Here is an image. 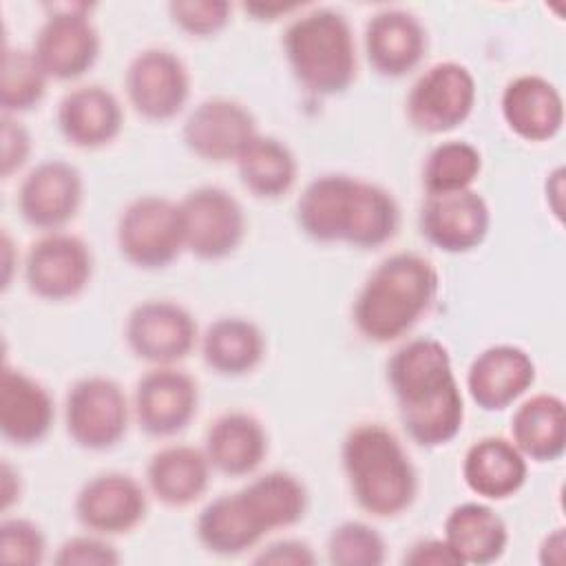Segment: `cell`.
<instances>
[{
  "label": "cell",
  "mask_w": 566,
  "mask_h": 566,
  "mask_svg": "<svg viewBox=\"0 0 566 566\" xmlns=\"http://www.w3.org/2000/svg\"><path fill=\"white\" fill-rule=\"evenodd\" d=\"M239 179L259 199H279L292 190L298 164L290 146L272 135L256 133L234 159Z\"/></svg>",
  "instance_id": "4dcf8cb0"
},
{
  "label": "cell",
  "mask_w": 566,
  "mask_h": 566,
  "mask_svg": "<svg viewBox=\"0 0 566 566\" xmlns=\"http://www.w3.org/2000/svg\"><path fill=\"white\" fill-rule=\"evenodd\" d=\"M93 276V252L77 234L55 230L31 243L24 256V281L42 301L62 303L80 296Z\"/></svg>",
  "instance_id": "8fae6325"
},
{
  "label": "cell",
  "mask_w": 566,
  "mask_h": 566,
  "mask_svg": "<svg viewBox=\"0 0 566 566\" xmlns=\"http://www.w3.org/2000/svg\"><path fill=\"white\" fill-rule=\"evenodd\" d=\"M528 475V460L502 436H484L475 440L462 460V478L471 493L482 500L497 502L515 495Z\"/></svg>",
  "instance_id": "484cf974"
},
{
  "label": "cell",
  "mask_w": 566,
  "mask_h": 566,
  "mask_svg": "<svg viewBox=\"0 0 566 566\" xmlns=\"http://www.w3.org/2000/svg\"><path fill=\"white\" fill-rule=\"evenodd\" d=\"M119 254L139 270L168 268L184 248L179 201L142 195L124 206L115 226Z\"/></svg>",
  "instance_id": "8992f818"
},
{
  "label": "cell",
  "mask_w": 566,
  "mask_h": 566,
  "mask_svg": "<svg viewBox=\"0 0 566 566\" xmlns=\"http://www.w3.org/2000/svg\"><path fill=\"white\" fill-rule=\"evenodd\" d=\"M84 199L82 172L64 159L35 164L18 186L20 217L46 232L62 230L75 219Z\"/></svg>",
  "instance_id": "9a60e30c"
},
{
  "label": "cell",
  "mask_w": 566,
  "mask_h": 566,
  "mask_svg": "<svg viewBox=\"0 0 566 566\" xmlns=\"http://www.w3.org/2000/svg\"><path fill=\"white\" fill-rule=\"evenodd\" d=\"M427 53V29L407 9H380L365 24V55L382 77H405Z\"/></svg>",
  "instance_id": "ffe728a7"
},
{
  "label": "cell",
  "mask_w": 566,
  "mask_h": 566,
  "mask_svg": "<svg viewBox=\"0 0 566 566\" xmlns=\"http://www.w3.org/2000/svg\"><path fill=\"white\" fill-rule=\"evenodd\" d=\"M49 75L40 66L33 49L4 46L0 71L2 115H18L35 108L46 93Z\"/></svg>",
  "instance_id": "836d02e7"
},
{
  "label": "cell",
  "mask_w": 566,
  "mask_h": 566,
  "mask_svg": "<svg viewBox=\"0 0 566 566\" xmlns=\"http://www.w3.org/2000/svg\"><path fill=\"white\" fill-rule=\"evenodd\" d=\"M296 223L312 241L376 250L396 237L400 208L387 188L352 175L329 172L312 179L301 190Z\"/></svg>",
  "instance_id": "7a4b0ae2"
},
{
  "label": "cell",
  "mask_w": 566,
  "mask_h": 566,
  "mask_svg": "<svg viewBox=\"0 0 566 566\" xmlns=\"http://www.w3.org/2000/svg\"><path fill=\"white\" fill-rule=\"evenodd\" d=\"M57 128L71 146L95 150L119 137L124 108L117 95L106 86L84 84L60 99Z\"/></svg>",
  "instance_id": "603a6c76"
},
{
  "label": "cell",
  "mask_w": 566,
  "mask_h": 566,
  "mask_svg": "<svg viewBox=\"0 0 566 566\" xmlns=\"http://www.w3.org/2000/svg\"><path fill=\"white\" fill-rule=\"evenodd\" d=\"M256 133V119L250 108L230 97L199 102L181 128L186 148L212 164L234 161Z\"/></svg>",
  "instance_id": "ac0fdd59"
},
{
  "label": "cell",
  "mask_w": 566,
  "mask_h": 566,
  "mask_svg": "<svg viewBox=\"0 0 566 566\" xmlns=\"http://www.w3.org/2000/svg\"><path fill=\"white\" fill-rule=\"evenodd\" d=\"M562 192H564V168H555L546 179V201L551 212L562 219Z\"/></svg>",
  "instance_id": "f6af8a7d"
},
{
  "label": "cell",
  "mask_w": 566,
  "mask_h": 566,
  "mask_svg": "<svg viewBox=\"0 0 566 566\" xmlns=\"http://www.w3.org/2000/svg\"><path fill=\"white\" fill-rule=\"evenodd\" d=\"M511 442L526 460L555 462L566 451V405L555 394H533L511 416Z\"/></svg>",
  "instance_id": "f1b7e54d"
},
{
  "label": "cell",
  "mask_w": 566,
  "mask_h": 566,
  "mask_svg": "<svg viewBox=\"0 0 566 566\" xmlns=\"http://www.w3.org/2000/svg\"><path fill=\"white\" fill-rule=\"evenodd\" d=\"M73 509L86 531L113 537L130 533L146 520L148 495L133 475L108 471L82 484Z\"/></svg>",
  "instance_id": "2e32d148"
},
{
  "label": "cell",
  "mask_w": 566,
  "mask_h": 566,
  "mask_svg": "<svg viewBox=\"0 0 566 566\" xmlns=\"http://www.w3.org/2000/svg\"><path fill=\"white\" fill-rule=\"evenodd\" d=\"M210 471L212 467L203 449L168 444L150 455L146 464V486L161 504L184 509L208 491Z\"/></svg>",
  "instance_id": "4316f807"
},
{
  "label": "cell",
  "mask_w": 566,
  "mask_h": 566,
  "mask_svg": "<svg viewBox=\"0 0 566 566\" xmlns=\"http://www.w3.org/2000/svg\"><path fill=\"white\" fill-rule=\"evenodd\" d=\"M55 420L49 389L22 369L4 365L0 376V431L15 447L42 442Z\"/></svg>",
  "instance_id": "7402d4cb"
},
{
  "label": "cell",
  "mask_w": 566,
  "mask_h": 566,
  "mask_svg": "<svg viewBox=\"0 0 566 566\" xmlns=\"http://www.w3.org/2000/svg\"><path fill=\"white\" fill-rule=\"evenodd\" d=\"M168 13L175 27L192 38L217 35L230 22L232 7L226 0H172Z\"/></svg>",
  "instance_id": "8d00e7d4"
},
{
  "label": "cell",
  "mask_w": 566,
  "mask_h": 566,
  "mask_svg": "<svg viewBox=\"0 0 566 566\" xmlns=\"http://www.w3.org/2000/svg\"><path fill=\"white\" fill-rule=\"evenodd\" d=\"M124 88L130 106L148 122L177 117L190 97V73L168 49H144L126 66Z\"/></svg>",
  "instance_id": "4fadbf2b"
},
{
  "label": "cell",
  "mask_w": 566,
  "mask_h": 566,
  "mask_svg": "<svg viewBox=\"0 0 566 566\" xmlns=\"http://www.w3.org/2000/svg\"><path fill=\"white\" fill-rule=\"evenodd\" d=\"M402 564L407 566H462L444 537H427L418 539L402 555Z\"/></svg>",
  "instance_id": "60d3db41"
},
{
  "label": "cell",
  "mask_w": 566,
  "mask_h": 566,
  "mask_svg": "<svg viewBox=\"0 0 566 566\" xmlns=\"http://www.w3.org/2000/svg\"><path fill=\"white\" fill-rule=\"evenodd\" d=\"M2 126H0V137H2V159H0V170L2 177L9 179L13 172H18L31 155V135L24 128L22 122L13 115H2Z\"/></svg>",
  "instance_id": "f35d334b"
},
{
  "label": "cell",
  "mask_w": 566,
  "mask_h": 566,
  "mask_svg": "<svg viewBox=\"0 0 566 566\" xmlns=\"http://www.w3.org/2000/svg\"><path fill=\"white\" fill-rule=\"evenodd\" d=\"M195 533L208 553L237 557L254 548L268 535V528L239 489L210 500L197 515Z\"/></svg>",
  "instance_id": "cb8c5ba5"
},
{
  "label": "cell",
  "mask_w": 566,
  "mask_h": 566,
  "mask_svg": "<svg viewBox=\"0 0 566 566\" xmlns=\"http://www.w3.org/2000/svg\"><path fill=\"white\" fill-rule=\"evenodd\" d=\"M2 511L7 513L18 500H20V491H22V484H20V473L9 464V462H2Z\"/></svg>",
  "instance_id": "7bdbcfd3"
},
{
  "label": "cell",
  "mask_w": 566,
  "mask_h": 566,
  "mask_svg": "<svg viewBox=\"0 0 566 566\" xmlns=\"http://www.w3.org/2000/svg\"><path fill=\"white\" fill-rule=\"evenodd\" d=\"M184 248L201 261H221L239 250L245 239L241 203L219 186H199L181 201Z\"/></svg>",
  "instance_id": "30bf717a"
},
{
  "label": "cell",
  "mask_w": 566,
  "mask_h": 566,
  "mask_svg": "<svg viewBox=\"0 0 566 566\" xmlns=\"http://www.w3.org/2000/svg\"><path fill=\"white\" fill-rule=\"evenodd\" d=\"M475 99L478 84L473 73L455 60H444L416 77L407 93L405 111L413 128L440 135L464 124Z\"/></svg>",
  "instance_id": "9c48e42d"
},
{
  "label": "cell",
  "mask_w": 566,
  "mask_h": 566,
  "mask_svg": "<svg viewBox=\"0 0 566 566\" xmlns=\"http://www.w3.org/2000/svg\"><path fill=\"white\" fill-rule=\"evenodd\" d=\"M531 354L511 343L484 347L467 369V391L482 411H504L535 382Z\"/></svg>",
  "instance_id": "d6986e66"
},
{
  "label": "cell",
  "mask_w": 566,
  "mask_h": 566,
  "mask_svg": "<svg viewBox=\"0 0 566 566\" xmlns=\"http://www.w3.org/2000/svg\"><path fill=\"white\" fill-rule=\"evenodd\" d=\"M46 539L42 528L24 517H7L0 522V562L38 566L44 562Z\"/></svg>",
  "instance_id": "d590c367"
},
{
  "label": "cell",
  "mask_w": 566,
  "mask_h": 566,
  "mask_svg": "<svg viewBox=\"0 0 566 566\" xmlns=\"http://www.w3.org/2000/svg\"><path fill=\"white\" fill-rule=\"evenodd\" d=\"M480 172V150L464 139H447L429 150L422 166V186L427 195L467 190L473 188Z\"/></svg>",
  "instance_id": "d6a6232c"
},
{
  "label": "cell",
  "mask_w": 566,
  "mask_h": 566,
  "mask_svg": "<svg viewBox=\"0 0 566 566\" xmlns=\"http://www.w3.org/2000/svg\"><path fill=\"white\" fill-rule=\"evenodd\" d=\"M343 471L356 504L374 517L405 513L418 495V473L398 436L380 422L352 427L340 447Z\"/></svg>",
  "instance_id": "277c9868"
},
{
  "label": "cell",
  "mask_w": 566,
  "mask_h": 566,
  "mask_svg": "<svg viewBox=\"0 0 566 566\" xmlns=\"http://www.w3.org/2000/svg\"><path fill=\"white\" fill-rule=\"evenodd\" d=\"M197 338L192 314L170 298L137 303L124 325V340L133 356L153 367L177 365L195 349Z\"/></svg>",
  "instance_id": "7c38bea8"
},
{
  "label": "cell",
  "mask_w": 566,
  "mask_h": 566,
  "mask_svg": "<svg viewBox=\"0 0 566 566\" xmlns=\"http://www.w3.org/2000/svg\"><path fill=\"white\" fill-rule=\"evenodd\" d=\"M442 537L460 564H493L509 546V526L504 517L484 502H462L449 511Z\"/></svg>",
  "instance_id": "83f0119b"
},
{
  "label": "cell",
  "mask_w": 566,
  "mask_h": 566,
  "mask_svg": "<svg viewBox=\"0 0 566 566\" xmlns=\"http://www.w3.org/2000/svg\"><path fill=\"white\" fill-rule=\"evenodd\" d=\"M438 290L440 276L429 259L416 252H394L358 290L352 307L354 325L371 343H394L431 310Z\"/></svg>",
  "instance_id": "3957f363"
},
{
  "label": "cell",
  "mask_w": 566,
  "mask_h": 566,
  "mask_svg": "<svg viewBox=\"0 0 566 566\" xmlns=\"http://www.w3.org/2000/svg\"><path fill=\"white\" fill-rule=\"evenodd\" d=\"M254 564H276V566H312L316 564V555L312 546L303 539H276L259 551Z\"/></svg>",
  "instance_id": "ab89813d"
},
{
  "label": "cell",
  "mask_w": 566,
  "mask_h": 566,
  "mask_svg": "<svg viewBox=\"0 0 566 566\" xmlns=\"http://www.w3.org/2000/svg\"><path fill=\"white\" fill-rule=\"evenodd\" d=\"M203 453L212 471L230 478L250 475L268 455V431L248 411H226L206 429Z\"/></svg>",
  "instance_id": "d4e9b609"
},
{
  "label": "cell",
  "mask_w": 566,
  "mask_h": 566,
  "mask_svg": "<svg viewBox=\"0 0 566 566\" xmlns=\"http://www.w3.org/2000/svg\"><path fill=\"white\" fill-rule=\"evenodd\" d=\"M500 111L509 130L524 142H548L564 126V97L551 80L537 73L509 80Z\"/></svg>",
  "instance_id": "44dd1931"
},
{
  "label": "cell",
  "mask_w": 566,
  "mask_h": 566,
  "mask_svg": "<svg viewBox=\"0 0 566 566\" xmlns=\"http://www.w3.org/2000/svg\"><path fill=\"white\" fill-rule=\"evenodd\" d=\"M564 546H566L564 528L551 531L539 544V562L548 566H559L564 562Z\"/></svg>",
  "instance_id": "b9f144b4"
},
{
  "label": "cell",
  "mask_w": 566,
  "mask_h": 566,
  "mask_svg": "<svg viewBox=\"0 0 566 566\" xmlns=\"http://www.w3.org/2000/svg\"><path fill=\"white\" fill-rule=\"evenodd\" d=\"M243 9L248 13L254 15V20H276L279 15H285V13H292L296 9H301V4H279V2H250V4H243Z\"/></svg>",
  "instance_id": "ee69618b"
},
{
  "label": "cell",
  "mask_w": 566,
  "mask_h": 566,
  "mask_svg": "<svg viewBox=\"0 0 566 566\" xmlns=\"http://www.w3.org/2000/svg\"><path fill=\"white\" fill-rule=\"evenodd\" d=\"M420 234L447 254H464L480 248L491 230V208L473 190L427 195L420 208Z\"/></svg>",
  "instance_id": "e0dca14e"
},
{
  "label": "cell",
  "mask_w": 566,
  "mask_h": 566,
  "mask_svg": "<svg viewBox=\"0 0 566 566\" xmlns=\"http://www.w3.org/2000/svg\"><path fill=\"white\" fill-rule=\"evenodd\" d=\"M203 363L219 376H243L256 369L265 356V336L256 323L243 316H221L201 336Z\"/></svg>",
  "instance_id": "f546056e"
},
{
  "label": "cell",
  "mask_w": 566,
  "mask_h": 566,
  "mask_svg": "<svg viewBox=\"0 0 566 566\" xmlns=\"http://www.w3.org/2000/svg\"><path fill=\"white\" fill-rule=\"evenodd\" d=\"M11 252H13V243L11 237L7 232H2V265H4V276H2V287L7 290L11 283V270H13V261H11Z\"/></svg>",
  "instance_id": "bcb514c9"
},
{
  "label": "cell",
  "mask_w": 566,
  "mask_h": 566,
  "mask_svg": "<svg viewBox=\"0 0 566 566\" xmlns=\"http://www.w3.org/2000/svg\"><path fill=\"white\" fill-rule=\"evenodd\" d=\"M387 382L402 429L416 444L436 449L462 431L464 398L440 340L420 336L400 345L387 363Z\"/></svg>",
  "instance_id": "6da1fadb"
},
{
  "label": "cell",
  "mask_w": 566,
  "mask_h": 566,
  "mask_svg": "<svg viewBox=\"0 0 566 566\" xmlns=\"http://www.w3.org/2000/svg\"><path fill=\"white\" fill-rule=\"evenodd\" d=\"M283 51L296 82L314 95H340L356 80L352 24L332 7L296 15L283 33Z\"/></svg>",
  "instance_id": "5b68a950"
},
{
  "label": "cell",
  "mask_w": 566,
  "mask_h": 566,
  "mask_svg": "<svg viewBox=\"0 0 566 566\" xmlns=\"http://www.w3.org/2000/svg\"><path fill=\"white\" fill-rule=\"evenodd\" d=\"M199 409L197 380L175 365L148 369L135 385L133 413L139 429L153 438L181 433Z\"/></svg>",
  "instance_id": "5bb4252c"
},
{
  "label": "cell",
  "mask_w": 566,
  "mask_h": 566,
  "mask_svg": "<svg viewBox=\"0 0 566 566\" xmlns=\"http://www.w3.org/2000/svg\"><path fill=\"white\" fill-rule=\"evenodd\" d=\"M46 20L40 27L33 53L49 80L71 82L82 77L99 57V33L91 20L88 2L44 4Z\"/></svg>",
  "instance_id": "52a82bcc"
},
{
  "label": "cell",
  "mask_w": 566,
  "mask_h": 566,
  "mask_svg": "<svg viewBox=\"0 0 566 566\" xmlns=\"http://www.w3.org/2000/svg\"><path fill=\"white\" fill-rule=\"evenodd\" d=\"M60 566H117L122 562L117 548L97 533L73 535L57 546L53 557Z\"/></svg>",
  "instance_id": "74e56055"
},
{
  "label": "cell",
  "mask_w": 566,
  "mask_h": 566,
  "mask_svg": "<svg viewBox=\"0 0 566 566\" xmlns=\"http://www.w3.org/2000/svg\"><path fill=\"white\" fill-rule=\"evenodd\" d=\"M130 409L117 380L99 374L84 376L66 391L64 427L80 449L108 451L124 440Z\"/></svg>",
  "instance_id": "ba28073f"
},
{
  "label": "cell",
  "mask_w": 566,
  "mask_h": 566,
  "mask_svg": "<svg viewBox=\"0 0 566 566\" xmlns=\"http://www.w3.org/2000/svg\"><path fill=\"white\" fill-rule=\"evenodd\" d=\"M241 491L250 500L268 533L290 528L298 524L307 513V489L290 471H268L250 480Z\"/></svg>",
  "instance_id": "1f68e13d"
},
{
  "label": "cell",
  "mask_w": 566,
  "mask_h": 566,
  "mask_svg": "<svg viewBox=\"0 0 566 566\" xmlns=\"http://www.w3.org/2000/svg\"><path fill=\"white\" fill-rule=\"evenodd\" d=\"M327 559L334 566H380L387 559V544L367 522L347 520L332 528Z\"/></svg>",
  "instance_id": "e575fe53"
}]
</instances>
